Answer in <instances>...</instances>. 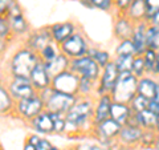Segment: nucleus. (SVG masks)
Listing matches in <instances>:
<instances>
[{"mask_svg": "<svg viewBox=\"0 0 159 150\" xmlns=\"http://www.w3.org/2000/svg\"><path fill=\"white\" fill-rule=\"evenodd\" d=\"M134 24L125 13H118V16L114 23V36L118 40H125L130 39L133 31H134Z\"/></svg>", "mask_w": 159, "mask_h": 150, "instance_id": "412c9836", "label": "nucleus"}, {"mask_svg": "<svg viewBox=\"0 0 159 150\" xmlns=\"http://www.w3.org/2000/svg\"><path fill=\"white\" fill-rule=\"evenodd\" d=\"M155 132L159 134V116L157 117V124H155Z\"/></svg>", "mask_w": 159, "mask_h": 150, "instance_id": "864d4df0", "label": "nucleus"}, {"mask_svg": "<svg viewBox=\"0 0 159 150\" xmlns=\"http://www.w3.org/2000/svg\"><path fill=\"white\" fill-rule=\"evenodd\" d=\"M152 73L155 76H159V51L157 53V60H155V64H154V68H152Z\"/></svg>", "mask_w": 159, "mask_h": 150, "instance_id": "09e8293b", "label": "nucleus"}, {"mask_svg": "<svg viewBox=\"0 0 159 150\" xmlns=\"http://www.w3.org/2000/svg\"><path fill=\"white\" fill-rule=\"evenodd\" d=\"M96 85L97 82L92 81L90 78L80 77L78 81V97H90L96 94Z\"/></svg>", "mask_w": 159, "mask_h": 150, "instance_id": "cd10ccee", "label": "nucleus"}, {"mask_svg": "<svg viewBox=\"0 0 159 150\" xmlns=\"http://www.w3.org/2000/svg\"><path fill=\"white\" fill-rule=\"evenodd\" d=\"M147 24H150V26H155V27H159V9H158V12L154 15V16L148 20Z\"/></svg>", "mask_w": 159, "mask_h": 150, "instance_id": "de8ad7c7", "label": "nucleus"}, {"mask_svg": "<svg viewBox=\"0 0 159 150\" xmlns=\"http://www.w3.org/2000/svg\"><path fill=\"white\" fill-rule=\"evenodd\" d=\"M78 81H80V77L76 73H73L72 71L68 69V71H64L61 73L56 74L54 77H52L51 87L57 92L78 96Z\"/></svg>", "mask_w": 159, "mask_h": 150, "instance_id": "9b49d317", "label": "nucleus"}, {"mask_svg": "<svg viewBox=\"0 0 159 150\" xmlns=\"http://www.w3.org/2000/svg\"><path fill=\"white\" fill-rule=\"evenodd\" d=\"M116 56H135L134 45L130 39L119 40L118 45L116 48Z\"/></svg>", "mask_w": 159, "mask_h": 150, "instance_id": "7c9ffc66", "label": "nucleus"}, {"mask_svg": "<svg viewBox=\"0 0 159 150\" xmlns=\"http://www.w3.org/2000/svg\"><path fill=\"white\" fill-rule=\"evenodd\" d=\"M148 102H150V100H147L146 97L141 96V94H135L134 98L130 101V104H129V106L131 108V110L134 113H138V112H142L145 109H147Z\"/></svg>", "mask_w": 159, "mask_h": 150, "instance_id": "f704fd0d", "label": "nucleus"}, {"mask_svg": "<svg viewBox=\"0 0 159 150\" xmlns=\"http://www.w3.org/2000/svg\"><path fill=\"white\" fill-rule=\"evenodd\" d=\"M29 81L33 85V88L36 89V92H41L44 89H47L51 87L52 84V77L48 73L45 65L43 61H39L34 68L32 69L31 74H29Z\"/></svg>", "mask_w": 159, "mask_h": 150, "instance_id": "2eb2a0df", "label": "nucleus"}, {"mask_svg": "<svg viewBox=\"0 0 159 150\" xmlns=\"http://www.w3.org/2000/svg\"><path fill=\"white\" fill-rule=\"evenodd\" d=\"M145 2V7H146V16H145V21H148L154 15L158 12L159 9V0H143Z\"/></svg>", "mask_w": 159, "mask_h": 150, "instance_id": "ea45409f", "label": "nucleus"}, {"mask_svg": "<svg viewBox=\"0 0 159 150\" xmlns=\"http://www.w3.org/2000/svg\"><path fill=\"white\" fill-rule=\"evenodd\" d=\"M148 110H150L151 113H154L155 116L158 117L159 116V102L154 101V100H150V102H148Z\"/></svg>", "mask_w": 159, "mask_h": 150, "instance_id": "49530a36", "label": "nucleus"}, {"mask_svg": "<svg viewBox=\"0 0 159 150\" xmlns=\"http://www.w3.org/2000/svg\"><path fill=\"white\" fill-rule=\"evenodd\" d=\"M58 53H60V48H58V45H57L56 43H53V41H52V43H49L48 45L44 47L37 54H39L40 61L48 63V61H51V60H53Z\"/></svg>", "mask_w": 159, "mask_h": 150, "instance_id": "c756f323", "label": "nucleus"}, {"mask_svg": "<svg viewBox=\"0 0 159 150\" xmlns=\"http://www.w3.org/2000/svg\"><path fill=\"white\" fill-rule=\"evenodd\" d=\"M157 53H158V51L150 49V48H147L146 51L143 52L142 57H143V63H145L146 74L152 73V68H154V64H155V60H157Z\"/></svg>", "mask_w": 159, "mask_h": 150, "instance_id": "473e14b6", "label": "nucleus"}, {"mask_svg": "<svg viewBox=\"0 0 159 150\" xmlns=\"http://www.w3.org/2000/svg\"><path fill=\"white\" fill-rule=\"evenodd\" d=\"M29 125L37 134H43V136L53 134V120L48 110H44L36 117H33L29 121Z\"/></svg>", "mask_w": 159, "mask_h": 150, "instance_id": "f3484780", "label": "nucleus"}, {"mask_svg": "<svg viewBox=\"0 0 159 150\" xmlns=\"http://www.w3.org/2000/svg\"><path fill=\"white\" fill-rule=\"evenodd\" d=\"M94 101L92 97H78L73 106L65 113L66 134H81L85 129H93Z\"/></svg>", "mask_w": 159, "mask_h": 150, "instance_id": "f257e3e1", "label": "nucleus"}, {"mask_svg": "<svg viewBox=\"0 0 159 150\" xmlns=\"http://www.w3.org/2000/svg\"><path fill=\"white\" fill-rule=\"evenodd\" d=\"M51 150H61V149H58V148H56V146H53Z\"/></svg>", "mask_w": 159, "mask_h": 150, "instance_id": "5fc2aeb1", "label": "nucleus"}, {"mask_svg": "<svg viewBox=\"0 0 159 150\" xmlns=\"http://www.w3.org/2000/svg\"><path fill=\"white\" fill-rule=\"evenodd\" d=\"M39 94L44 101L45 110L51 113L62 114V116H65V113L73 106V104L78 98V96H74V94H68V93L54 91V89H52V87L39 92Z\"/></svg>", "mask_w": 159, "mask_h": 150, "instance_id": "7ed1b4c3", "label": "nucleus"}, {"mask_svg": "<svg viewBox=\"0 0 159 150\" xmlns=\"http://www.w3.org/2000/svg\"><path fill=\"white\" fill-rule=\"evenodd\" d=\"M6 16L9 20V26H11V32H12L13 39L25 37L29 33L31 27H29V23H28L25 15L23 12V8L19 4L17 0L12 3V6L9 7Z\"/></svg>", "mask_w": 159, "mask_h": 150, "instance_id": "6e6552de", "label": "nucleus"}, {"mask_svg": "<svg viewBox=\"0 0 159 150\" xmlns=\"http://www.w3.org/2000/svg\"><path fill=\"white\" fill-rule=\"evenodd\" d=\"M118 76H119V71L117 69L113 60H110L101 71V76H99L96 85V96L98 97L105 93H111L114 85H116L118 80Z\"/></svg>", "mask_w": 159, "mask_h": 150, "instance_id": "9d476101", "label": "nucleus"}, {"mask_svg": "<svg viewBox=\"0 0 159 150\" xmlns=\"http://www.w3.org/2000/svg\"><path fill=\"white\" fill-rule=\"evenodd\" d=\"M125 15L134 24L143 21V20H145V16H146L145 2H143V0H133L130 3V6L127 7Z\"/></svg>", "mask_w": 159, "mask_h": 150, "instance_id": "b1692460", "label": "nucleus"}, {"mask_svg": "<svg viewBox=\"0 0 159 150\" xmlns=\"http://www.w3.org/2000/svg\"><path fill=\"white\" fill-rule=\"evenodd\" d=\"M52 36H51V31L49 27H43L39 29H33L29 31V33L24 39V45L29 48L31 51L39 53L41 49L48 45L49 43H52Z\"/></svg>", "mask_w": 159, "mask_h": 150, "instance_id": "ddd939ff", "label": "nucleus"}, {"mask_svg": "<svg viewBox=\"0 0 159 150\" xmlns=\"http://www.w3.org/2000/svg\"><path fill=\"white\" fill-rule=\"evenodd\" d=\"M133 114H134V112L131 110V108L129 106V104L113 101L111 105H110V113H109V117L113 118L114 121H117L121 126L129 124L130 118L133 117Z\"/></svg>", "mask_w": 159, "mask_h": 150, "instance_id": "aec40b11", "label": "nucleus"}, {"mask_svg": "<svg viewBox=\"0 0 159 150\" xmlns=\"http://www.w3.org/2000/svg\"><path fill=\"white\" fill-rule=\"evenodd\" d=\"M147 21H141V23H137L134 26V31L131 35V43L134 45V51H135V54L138 56H142L143 52L147 49L146 45V29H147Z\"/></svg>", "mask_w": 159, "mask_h": 150, "instance_id": "a211bd4d", "label": "nucleus"}, {"mask_svg": "<svg viewBox=\"0 0 159 150\" xmlns=\"http://www.w3.org/2000/svg\"><path fill=\"white\" fill-rule=\"evenodd\" d=\"M86 56L92 57L101 68H103V67H105L106 64L111 60L110 53H109L107 51H103V49H98V48H94V47H89V48H88Z\"/></svg>", "mask_w": 159, "mask_h": 150, "instance_id": "bb28decb", "label": "nucleus"}, {"mask_svg": "<svg viewBox=\"0 0 159 150\" xmlns=\"http://www.w3.org/2000/svg\"><path fill=\"white\" fill-rule=\"evenodd\" d=\"M113 2H114V9L118 13H125L133 0H113Z\"/></svg>", "mask_w": 159, "mask_h": 150, "instance_id": "79ce46f5", "label": "nucleus"}, {"mask_svg": "<svg viewBox=\"0 0 159 150\" xmlns=\"http://www.w3.org/2000/svg\"><path fill=\"white\" fill-rule=\"evenodd\" d=\"M23 150H36V148H34L33 145H31L29 142L25 141V143H24V146H23Z\"/></svg>", "mask_w": 159, "mask_h": 150, "instance_id": "3c124183", "label": "nucleus"}, {"mask_svg": "<svg viewBox=\"0 0 159 150\" xmlns=\"http://www.w3.org/2000/svg\"><path fill=\"white\" fill-rule=\"evenodd\" d=\"M113 102V98L110 93H105L102 96H98L97 101L94 102V114H93V125L97 122H101L103 120L109 118L110 113V105Z\"/></svg>", "mask_w": 159, "mask_h": 150, "instance_id": "6ab92c4d", "label": "nucleus"}, {"mask_svg": "<svg viewBox=\"0 0 159 150\" xmlns=\"http://www.w3.org/2000/svg\"><path fill=\"white\" fill-rule=\"evenodd\" d=\"M69 64H70V59L60 52L53 60H51V61H48V63H44V65H45L48 73L51 74V77H54L58 73L68 71Z\"/></svg>", "mask_w": 159, "mask_h": 150, "instance_id": "4be33fe9", "label": "nucleus"}, {"mask_svg": "<svg viewBox=\"0 0 159 150\" xmlns=\"http://www.w3.org/2000/svg\"><path fill=\"white\" fill-rule=\"evenodd\" d=\"M157 136H158V133L155 130H143L141 141H139V146L146 148V149H152L154 143H155Z\"/></svg>", "mask_w": 159, "mask_h": 150, "instance_id": "c9c22d12", "label": "nucleus"}, {"mask_svg": "<svg viewBox=\"0 0 159 150\" xmlns=\"http://www.w3.org/2000/svg\"><path fill=\"white\" fill-rule=\"evenodd\" d=\"M74 149L76 150H107L106 148H103L101 143H98L97 141H94V142H81V143H78Z\"/></svg>", "mask_w": 159, "mask_h": 150, "instance_id": "a19ab883", "label": "nucleus"}, {"mask_svg": "<svg viewBox=\"0 0 159 150\" xmlns=\"http://www.w3.org/2000/svg\"><path fill=\"white\" fill-rule=\"evenodd\" d=\"M58 48H60V52L72 60V59L85 56L89 48V43L82 32L76 31L70 37H68L65 41L60 44Z\"/></svg>", "mask_w": 159, "mask_h": 150, "instance_id": "1a4fd4ad", "label": "nucleus"}, {"mask_svg": "<svg viewBox=\"0 0 159 150\" xmlns=\"http://www.w3.org/2000/svg\"><path fill=\"white\" fill-rule=\"evenodd\" d=\"M69 71L76 73L78 77H86V78H90L92 81L97 82L99 76H101L102 68L92 57L85 54L82 57L72 59L70 64H69Z\"/></svg>", "mask_w": 159, "mask_h": 150, "instance_id": "0eeeda50", "label": "nucleus"}, {"mask_svg": "<svg viewBox=\"0 0 159 150\" xmlns=\"http://www.w3.org/2000/svg\"><path fill=\"white\" fill-rule=\"evenodd\" d=\"M40 61L39 54L25 45L16 49L8 60V77H29L34 65Z\"/></svg>", "mask_w": 159, "mask_h": 150, "instance_id": "f03ea898", "label": "nucleus"}, {"mask_svg": "<svg viewBox=\"0 0 159 150\" xmlns=\"http://www.w3.org/2000/svg\"><path fill=\"white\" fill-rule=\"evenodd\" d=\"M137 85L138 78L131 72H121L110 93L113 101L130 104V101L137 94Z\"/></svg>", "mask_w": 159, "mask_h": 150, "instance_id": "20e7f679", "label": "nucleus"}, {"mask_svg": "<svg viewBox=\"0 0 159 150\" xmlns=\"http://www.w3.org/2000/svg\"><path fill=\"white\" fill-rule=\"evenodd\" d=\"M142 132H143V129L139 128L138 125L126 124L121 128V132H119L117 137V142L130 149L135 148L139 145V141H141Z\"/></svg>", "mask_w": 159, "mask_h": 150, "instance_id": "4468645a", "label": "nucleus"}, {"mask_svg": "<svg viewBox=\"0 0 159 150\" xmlns=\"http://www.w3.org/2000/svg\"><path fill=\"white\" fill-rule=\"evenodd\" d=\"M90 3L92 8L99 9V11H105L109 12L114 8V2L113 0H88Z\"/></svg>", "mask_w": 159, "mask_h": 150, "instance_id": "58836bf2", "label": "nucleus"}, {"mask_svg": "<svg viewBox=\"0 0 159 150\" xmlns=\"http://www.w3.org/2000/svg\"><path fill=\"white\" fill-rule=\"evenodd\" d=\"M154 101L159 102V82L157 81V87H155V92H154V97H152Z\"/></svg>", "mask_w": 159, "mask_h": 150, "instance_id": "8fccbe9b", "label": "nucleus"}, {"mask_svg": "<svg viewBox=\"0 0 159 150\" xmlns=\"http://www.w3.org/2000/svg\"><path fill=\"white\" fill-rule=\"evenodd\" d=\"M36 150H51L52 148H53V145H52V142L49 141V139H47V138H40L39 139V142L36 143Z\"/></svg>", "mask_w": 159, "mask_h": 150, "instance_id": "37998d69", "label": "nucleus"}, {"mask_svg": "<svg viewBox=\"0 0 159 150\" xmlns=\"http://www.w3.org/2000/svg\"><path fill=\"white\" fill-rule=\"evenodd\" d=\"M0 150H2V149H0Z\"/></svg>", "mask_w": 159, "mask_h": 150, "instance_id": "4d7b16f0", "label": "nucleus"}, {"mask_svg": "<svg viewBox=\"0 0 159 150\" xmlns=\"http://www.w3.org/2000/svg\"><path fill=\"white\" fill-rule=\"evenodd\" d=\"M13 2H16V0H0V16H6Z\"/></svg>", "mask_w": 159, "mask_h": 150, "instance_id": "c03bdc74", "label": "nucleus"}, {"mask_svg": "<svg viewBox=\"0 0 159 150\" xmlns=\"http://www.w3.org/2000/svg\"><path fill=\"white\" fill-rule=\"evenodd\" d=\"M121 125L113 118H106L101 122H97L93 125V129L90 134L98 143H101L103 148L109 149L113 143L117 142V137L121 132Z\"/></svg>", "mask_w": 159, "mask_h": 150, "instance_id": "39448f33", "label": "nucleus"}, {"mask_svg": "<svg viewBox=\"0 0 159 150\" xmlns=\"http://www.w3.org/2000/svg\"><path fill=\"white\" fill-rule=\"evenodd\" d=\"M12 40H6V39H0V59H3L6 56V53L8 52V47L11 44Z\"/></svg>", "mask_w": 159, "mask_h": 150, "instance_id": "a18cd8bd", "label": "nucleus"}, {"mask_svg": "<svg viewBox=\"0 0 159 150\" xmlns=\"http://www.w3.org/2000/svg\"><path fill=\"white\" fill-rule=\"evenodd\" d=\"M146 45L150 49L159 51V27L147 26L146 29Z\"/></svg>", "mask_w": 159, "mask_h": 150, "instance_id": "c85d7f7f", "label": "nucleus"}, {"mask_svg": "<svg viewBox=\"0 0 159 150\" xmlns=\"http://www.w3.org/2000/svg\"><path fill=\"white\" fill-rule=\"evenodd\" d=\"M154 149L155 150H159V134L157 136V139H155V143H154Z\"/></svg>", "mask_w": 159, "mask_h": 150, "instance_id": "603ef678", "label": "nucleus"}, {"mask_svg": "<svg viewBox=\"0 0 159 150\" xmlns=\"http://www.w3.org/2000/svg\"><path fill=\"white\" fill-rule=\"evenodd\" d=\"M15 110V100L9 94L6 84L0 81V116H9Z\"/></svg>", "mask_w": 159, "mask_h": 150, "instance_id": "5701e85b", "label": "nucleus"}, {"mask_svg": "<svg viewBox=\"0 0 159 150\" xmlns=\"http://www.w3.org/2000/svg\"><path fill=\"white\" fill-rule=\"evenodd\" d=\"M66 150H76V149H74V148H72V149H66Z\"/></svg>", "mask_w": 159, "mask_h": 150, "instance_id": "6e6d98bb", "label": "nucleus"}, {"mask_svg": "<svg viewBox=\"0 0 159 150\" xmlns=\"http://www.w3.org/2000/svg\"><path fill=\"white\" fill-rule=\"evenodd\" d=\"M0 39L13 40L11 26H9V20L7 19V16H0Z\"/></svg>", "mask_w": 159, "mask_h": 150, "instance_id": "4c0bfd02", "label": "nucleus"}, {"mask_svg": "<svg viewBox=\"0 0 159 150\" xmlns=\"http://www.w3.org/2000/svg\"><path fill=\"white\" fill-rule=\"evenodd\" d=\"M157 81L152 77L143 76L141 78H138V85H137V94L146 97L147 100H152L154 92H155Z\"/></svg>", "mask_w": 159, "mask_h": 150, "instance_id": "a878e982", "label": "nucleus"}, {"mask_svg": "<svg viewBox=\"0 0 159 150\" xmlns=\"http://www.w3.org/2000/svg\"><path fill=\"white\" fill-rule=\"evenodd\" d=\"M51 116H52V120H53V134H64L66 132L65 116L57 114V113H51Z\"/></svg>", "mask_w": 159, "mask_h": 150, "instance_id": "72a5a7b5", "label": "nucleus"}, {"mask_svg": "<svg viewBox=\"0 0 159 150\" xmlns=\"http://www.w3.org/2000/svg\"><path fill=\"white\" fill-rule=\"evenodd\" d=\"M135 117V122L139 128L143 130H155V124H157V116L151 113L148 109H145L142 112L134 113Z\"/></svg>", "mask_w": 159, "mask_h": 150, "instance_id": "393cba45", "label": "nucleus"}, {"mask_svg": "<svg viewBox=\"0 0 159 150\" xmlns=\"http://www.w3.org/2000/svg\"><path fill=\"white\" fill-rule=\"evenodd\" d=\"M131 73L137 78H141L143 76H146V69H145V63H143V57L135 54L133 60V65H131Z\"/></svg>", "mask_w": 159, "mask_h": 150, "instance_id": "e433bc0d", "label": "nucleus"}, {"mask_svg": "<svg viewBox=\"0 0 159 150\" xmlns=\"http://www.w3.org/2000/svg\"><path fill=\"white\" fill-rule=\"evenodd\" d=\"M133 60L134 56H116L113 61L116 64L119 73H121V72H131Z\"/></svg>", "mask_w": 159, "mask_h": 150, "instance_id": "2f4dec72", "label": "nucleus"}, {"mask_svg": "<svg viewBox=\"0 0 159 150\" xmlns=\"http://www.w3.org/2000/svg\"><path fill=\"white\" fill-rule=\"evenodd\" d=\"M44 110H45L44 101L37 92V93H34L33 96H29L27 98H21V100L15 101L13 114H16L20 118H23L29 122L33 117H36L37 114H40Z\"/></svg>", "mask_w": 159, "mask_h": 150, "instance_id": "423d86ee", "label": "nucleus"}, {"mask_svg": "<svg viewBox=\"0 0 159 150\" xmlns=\"http://www.w3.org/2000/svg\"><path fill=\"white\" fill-rule=\"evenodd\" d=\"M6 87L15 101L27 98L29 96H33L34 93H37L28 77H8Z\"/></svg>", "mask_w": 159, "mask_h": 150, "instance_id": "f8f14e48", "label": "nucleus"}, {"mask_svg": "<svg viewBox=\"0 0 159 150\" xmlns=\"http://www.w3.org/2000/svg\"><path fill=\"white\" fill-rule=\"evenodd\" d=\"M49 31H51V36L53 43H56L60 45L64 43L68 37H70L72 35L77 31L76 24L73 21H62V23H54L52 26H49Z\"/></svg>", "mask_w": 159, "mask_h": 150, "instance_id": "dca6fc26", "label": "nucleus"}]
</instances>
